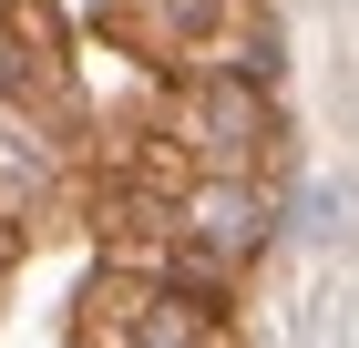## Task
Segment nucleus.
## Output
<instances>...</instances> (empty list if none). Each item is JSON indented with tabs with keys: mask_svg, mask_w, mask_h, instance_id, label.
I'll return each mask as SVG.
<instances>
[{
	"mask_svg": "<svg viewBox=\"0 0 359 348\" xmlns=\"http://www.w3.org/2000/svg\"><path fill=\"white\" fill-rule=\"evenodd\" d=\"M175 134L195 144V164H267L277 144V103H267V72H185V92H175Z\"/></svg>",
	"mask_w": 359,
	"mask_h": 348,
	"instance_id": "nucleus-2",
	"label": "nucleus"
},
{
	"mask_svg": "<svg viewBox=\"0 0 359 348\" xmlns=\"http://www.w3.org/2000/svg\"><path fill=\"white\" fill-rule=\"evenodd\" d=\"M93 21H103L113 52L154 62V72H216L226 41H236L257 11H247V0H103Z\"/></svg>",
	"mask_w": 359,
	"mask_h": 348,
	"instance_id": "nucleus-1",
	"label": "nucleus"
},
{
	"mask_svg": "<svg viewBox=\"0 0 359 348\" xmlns=\"http://www.w3.org/2000/svg\"><path fill=\"white\" fill-rule=\"evenodd\" d=\"M0 82L21 103H62V82H72V21L52 0H0Z\"/></svg>",
	"mask_w": 359,
	"mask_h": 348,
	"instance_id": "nucleus-4",
	"label": "nucleus"
},
{
	"mask_svg": "<svg viewBox=\"0 0 359 348\" xmlns=\"http://www.w3.org/2000/svg\"><path fill=\"white\" fill-rule=\"evenodd\" d=\"M62 174H72V164H62V144L41 134V123L21 113V92H11V103H0V205L31 225V215L62 195Z\"/></svg>",
	"mask_w": 359,
	"mask_h": 348,
	"instance_id": "nucleus-5",
	"label": "nucleus"
},
{
	"mask_svg": "<svg viewBox=\"0 0 359 348\" xmlns=\"http://www.w3.org/2000/svg\"><path fill=\"white\" fill-rule=\"evenodd\" d=\"M175 205H185V236H205L216 256H236V267H247L257 246L277 236V195L257 185L247 164H195Z\"/></svg>",
	"mask_w": 359,
	"mask_h": 348,
	"instance_id": "nucleus-3",
	"label": "nucleus"
}]
</instances>
